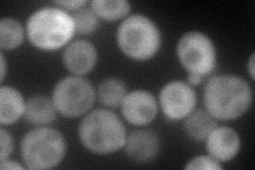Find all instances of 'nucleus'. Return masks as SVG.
<instances>
[{"label": "nucleus", "instance_id": "1", "mask_svg": "<svg viewBox=\"0 0 255 170\" xmlns=\"http://www.w3.org/2000/svg\"><path fill=\"white\" fill-rule=\"evenodd\" d=\"M203 102L205 111L215 119L234 120L248 112L252 90L249 83L238 76H215L205 84Z\"/></svg>", "mask_w": 255, "mask_h": 170}, {"label": "nucleus", "instance_id": "2", "mask_svg": "<svg viewBox=\"0 0 255 170\" xmlns=\"http://www.w3.org/2000/svg\"><path fill=\"white\" fill-rule=\"evenodd\" d=\"M79 139L89 151L95 155L108 156L124 148L127 131L115 113L105 109L95 110L80 124Z\"/></svg>", "mask_w": 255, "mask_h": 170}, {"label": "nucleus", "instance_id": "3", "mask_svg": "<svg viewBox=\"0 0 255 170\" xmlns=\"http://www.w3.org/2000/svg\"><path fill=\"white\" fill-rule=\"evenodd\" d=\"M76 33L73 16L59 6H45L27 22L30 43L41 50L53 51L65 46Z\"/></svg>", "mask_w": 255, "mask_h": 170}, {"label": "nucleus", "instance_id": "4", "mask_svg": "<svg viewBox=\"0 0 255 170\" xmlns=\"http://www.w3.org/2000/svg\"><path fill=\"white\" fill-rule=\"evenodd\" d=\"M117 44L121 50L132 60L147 61L158 52L161 32L155 22L141 14L126 18L117 30Z\"/></svg>", "mask_w": 255, "mask_h": 170}, {"label": "nucleus", "instance_id": "5", "mask_svg": "<svg viewBox=\"0 0 255 170\" xmlns=\"http://www.w3.org/2000/svg\"><path fill=\"white\" fill-rule=\"evenodd\" d=\"M66 153V142L62 133L51 128H36L21 141L20 155L28 169H51L61 164Z\"/></svg>", "mask_w": 255, "mask_h": 170}, {"label": "nucleus", "instance_id": "6", "mask_svg": "<svg viewBox=\"0 0 255 170\" xmlns=\"http://www.w3.org/2000/svg\"><path fill=\"white\" fill-rule=\"evenodd\" d=\"M96 93L90 81L81 77L60 80L52 92V102L61 115L77 118L86 114L94 105Z\"/></svg>", "mask_w": 255, "mask_h": 170}, {"label": "nucleus", "instance_id": "7", "mask_svg": "<svg viewBox=\"0 0 255 170\" xmlns=\"http://www.w3.org/2000/svg\"><path fill=\"white\" fill-rule=\"evenodd\" d=\"M177 54L188 74L205 77L216 67V48L212 39L202 32L190 31L182 35L177 45Z\"/></svg>", "mask_w": 255, "mask_h": 170}, {"label": "nucleus", "instance_id": "8", "mask_svg": "<svg viewBox=\"0 0 255 170\" xmlns=\"http://www.w3.org/2000/svg\"><path fill=\"white\" fill-rule=\"evenodd\" d=\"M197 96L184 81L167 83L159 93V105L164 115L170 120L185 119L196 108Z\"/></svg>", "mask_w": 255, "mask_h": 170}, {"label": "nucleus", "instance_id": "9", "mask_svg": "<svg viewBox=\"0 0 255 170\" xmlns=\"http://www.w3.org/2000/svg\"><path fill=\"white\" fill-rule=\"evenodd\" d=\"M125 119L133 126L145 127L157 115V103L148 91L137 90L128 93L121 104Z\"/></svg>", "mask_w": 255, "mask_h": 170}, {"label": "nucleus", "instance_id": "10", "mask_svg": "<svg viewBox=\"0 0 255 170\" xmlns=\"http://www.w3.org/2000/svg\"><path fill=\"white\" fill-rule=\"evenodd\" d=\"M127 157L138 164L152 162L159 152L157 135L148 129H140L130 133L124 146Z\"/></svg>", "mask_w": 255, "mask_h": 170}, {"label": "nucleus", "instance_id": "11", "mask_svg": "<svg viewBox=\"0 0 255 170\" xmlns=\"http://www.w3.org/2000/svg\"><path fill=\"white\" fill-rule=\"evenodd\" d=\"M97 59L96 47L85 39H78L70 43L63 54L64 65L76 76L89 74L95 68Z\"/></svg>", "mask_w": 255, "mask_h": 170}, {"label": "nucleus", "instance_id": "12", "mask_svg": "<svg viewBox=\"0 0 255 170\" xmlns=\"http://www.w3.org/2000/svg\"><path fill=\"white\" fill-rule=\"evenodd\" d=\"M206 149L218 162L233 160L241 149L239 134L229 127H216L206 137Z\"/></svg>", "mask_w": 255, "mask_h": 170}, {"label": "nucleus", "instance_id": "13", "mask_svg": "<svg viewBox=\"0 0 255 170\" xmlns=\"http://www.w3.org/2000/svg\"><path fill=\"white\" fill-rule=\"evenodd\" d=\"M26 102L19 91L11 86L0 88V124L10 126L25 115Z\"/></svg>", "mask_w": 255, "mask_h": 170}, {"label": "nucleus", "instance_id": "14", "mask_svg": "<svg viewBox=\"0 0 255 170\" xmlns=\"http://www.w3.org/2000/svg\"><path fill=\"white\" fill-rule=\"evenodd\" d=\"M57 112L52 100L45 96H34L26 102L25 118L32 126L44 127L57 119Z\"/></svg>", "mask_w": 255, "mask_h": 170}, {"label": "nucleus", "instance_id": "15", "mask_svg": "<svg viewBox=\"0 0 255 170\" xmlns=\"http://www.w3.org/2000/svg\"><path fill=\"white\" fill-rule=\"evenodd\" d=\"M217 126V119H215L209 112L204 110H194L184 121L186 134L190 140L196 142L205 141Z\"/></svg>", "mask_w": 255, "mask_h": 170}, {"label": "nucleus", "instance_id": "16", "mask_svg": "<svg viewBox=\"0 0 255 170\" xmlns=\"http://www.w3.org/2000/svg\"><path fill=\"white\" fill-rule=\"evenodd\" d=\"M91 9L103 20L115 21L130 13L131 4L126 0H94L91 2Z\"/></svg>", "mask_w": 255, "mask_h": 170}, {"label": "nucleus", "instance_id": "17", "mask_svg": "<svg viewBox=\"0 0 255 170\" xmlns=\"http://www.w3.org/2000/svg\"><path fill=\"white\" fill-rule=\"evenodd\" d=\"M97 95L101 103L110 108H116L122 104L127 95V88L123 81L108 78L98 85Z\"/></svg>", "mask_w": 255, "mask_h": 170}, {"label": "nucleus", "instance_id": "18", "mask_svg": "<svg viewBox=\"0 0 255 170\" xmlns=\"http://www.w3.org/2000/svg\"><path fill=\"white\" fill-rule=\"evenodd\" d=\"M23 35V28L18 20L6 17L0 21V47L2 50H13L20 46Z\"/></svg>", "mask_w": 255, "mask_h": 170}, {"label": "nucleus", "instance_id": "19", "mask_svg": "<svg viewBox=\"0 0 255 170\" xmlns=\"http://www.w3.org/2000/svg\"><path fill=\"white\" fill-rule=\"evenodd\" d=\"M71 16H73L75 21L76 33L79 35H90L94 33L99 26L98 16L92 9L81 7Z\"/></svg>", "mask_w": 255, "mask_h": 170}, {"label": "nucleus", "instance_id": "20", "mask_svg": "<svg viewBox=\"0 0 255 170\" xmlns=\"http://www.w3.org/2000/svg\"><path fill=\"white\" fill-rule=\"evenodd\" d=\"M185 169H209V170H219L222 169L220 162L216 161L211 156H200L194 158L186 164Z\"/></svg>", "mask_w": 255, "mask_h": 170}, {"label": "nucleus", "instance_id": "21", "mask_svg": "<svg viewBox=\"0 0 255 170\" xmlns=\"http://www.w3.org/2000/svg\"><path fill=\"white\" fill-rule=\"evenodd\" d=\"M14 149V142L10 132L4 128L0 129V161L9 159Z\"/></svg>", "mask_w": 255, "mask_h": 170}, {"label": "nucleus", "instance_id": "22", "mask_svg": "<svg viewBox=\"0 0 255 170\" xmlns=\"http://www.w3.org/2000/svg\"><path fill=\"white\" fill-rule=\"evenodd\" d=\"M59 7H62V9L65 10H79L83 7L87 2L86 1H81V0H71V1H55L54 2Z\"/></svg>", "mask_w": 255, "mask_h": 170}, {"label": "nucleus", "instance_id": "23", "mask_svg": "<svg viewBox=\"0 0 255 170\" xmlns=\"http://www.w3.org/2000/svg\"><path fill=\"white\" fill-rule=\"evenodd\" d=\"M26 166H22L17 162L12 161V160H3V161H0V168L2 170H12V169H23Z\"/></svg>", "mask_w": 255, "mask_h": 170}, {"label": "nucleus", "instance_id": "24", "mask_svg": "<svg viewBox=\"0 0 255 170\" xmlns=\"http://www.w3.org/2000/svg\"><path fill=\"white\" fill-rule=\"evenodd\" d=\"M203 78L202 76H199V75H195V74H188V77H187V83L191 86H195V85H198L200 84L202 81H203Z\"/></svg>", "mask_w": 255, "mask_h": 170}, {"label": "nucleus", "instance_id": "25", "mask_svg": "<svg viewBox=\"0 0 255 170\" xmlns=\"http://www.w3.org/2000/svg\"><path fill=\"white\" fill-rule=\"evenodd\" d=\"M254 58H255V55H254V53L250 56V59H249V63H248V70H249V74H250V77L252 78V79H254L255 77V66H254Z\"/></svg>", "mask_w": 255, "mask_h": 170}, {"label": "nucleus", "instance_id": "26", "mask_svg": "<svg viewBox=\"0 0 255 170\" xmlns=\"http://www.w3.org/2000/svg\"><path fill=\"white\" fill-rule=\"evenodd\" d=\"M5 71H6L5 58H4V54L1 52V78H0V80H1V82H3V81H4V78H5Z\"/></svg>", "mask_w": 255, "mask_h": 170}]
</instances>
